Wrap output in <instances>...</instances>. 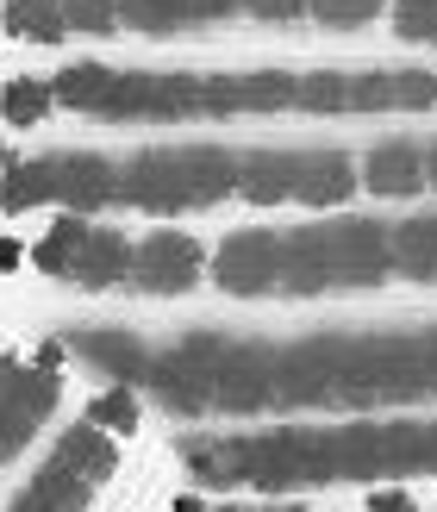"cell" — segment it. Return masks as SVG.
Listing matches in <instances>:
<instances>
[{
  "label": "cell",
  "instance_id": "6da1fadb",
  "mask_svg": "<svg viewBox=\"0 0 437 512\" xmlns=\"http://www.w3.org/2000/svg\"><path fill=\"white\" fill-rule=\"evenodd\" d=\"M225 194H238V150L225 144L138 150L119 163V200L138 213H194Z\"/></svg>",
  "mask_w": 437,
  "mask_h": 512
},
{
  "label": "cell",
  "instance_id": "7a4b0ae2",
  "mask_svg": "<svg viewBox=\"0 0 437 512\" xmlns=\"http://www.w3.org/2000/svg\"><path fill=\"white\" fill-rule=\"evenodd\" d=\"M419 394H431L425 388V363H419V338H400V331L350 338V363H344V388H338L344 413L406 406V400H419Z\"/></svg>",
  "mask_w": 437,
  "mask_h": 512
},
{
  "label": "cell",
  "instance_id": "3957f363",
  "mask_svg": "<svg viewBox=\"0 0 437 512\" xmlns=\"http://www.w3.org/2000/svg\"><path fill=\"white\" fill-rule=\"evenodd\" d=\"M344 363H350V338H338V331L275 350V400L281 406H338Z\"/></svg>",
  "mask_w": 437,
  "mask_h": 512
},
{
  "label": "cell",
  "instance_id": "277c9868",
  "mask_svg": "<svg viewBox=\"0 0 437 512\" xmlns=\"http://www.w3.org/2000/svg\"><path fill=\"white\" fill-rule=\"evenodd\" d=\"M313 244H319V263H325L331 288H375V281H388V269H394L388 225H375V219L313 225Z\"/></svg>",
  "mask_w": 437,
  "mask_h": 512
},
{
  "label": "cell",
  "instance_id": "5b68a950",
  "mask_svg": "<svg viewBox=\"0 0 437 512\" xmlns=\"http://www.w3.org/2000/svg\"><path fill=\"white\" fill-rule=\"evenodd\" d=\"M57 406V375L50 363H0V463L32 444V431Z\"/></svg>",
  "mask_w": 437,
  "mask_h": 512
},
{
  "label": "cell",
  "instance_id": "8992f818",
  "mask_svg": "<svg viewBox=\"0 0 437 512\" xmlns=\"http://www.w3.org/2000/svg\"><path fill=\"white\" fill-rule=\"evenodd\" d=\"M213 413H263L275 400V350L219 338L213 350Z\"/></svg>",
  "mask_w": 437,
  "mask_h": 512
},
{
  "label": "cell",
  "instance_id": "52a82bcc",
  "mask_svg": "<svg viewBox=\"0 0 437 512\" xmlns=\"http://www.w3.org/2000/svg\"><path fill=\"white\" fill-rule=\"evenodd\" d=\"M207 275V250H200L188 232H150L132 250V288L138 294H188L194 281Z\"/></svg>",
  "mask_w": 437,
  "mask_h": 512
},
{
  "label": "cell",
  "instance_id": "ba28073f",
  "mask_svg": "<svg viewBox=\"0 0 437 512\" xmlns=\"http://www.w3.org/2000/svg\"><path fill=\"white\" fill-rule=\"evenodd\" d=\"M107 200H119V163L94 157V150H57L50 157V207L100 213Z\"/></svg>",
  "mask_w": 437,
  "mask_h": 512
},
{
  "label": "cell",
  "instance_id": "9c48e42d",
  "mask_svg": "<svg viewBox=\"0 0 437 512\" xmlns=\"http://www.w3.org/2000/svg\"><path fill=\"white\" fill-rule=\"evenodd\" d=\"M213 281L225 294H269L281 288V238L275 232H238L225 238L219 256H213Z\"/></svg>",
  "mask_w": 437,
  "mask_h": 512
},
{
  "label": "cell",
  "instance_id": "30bf717a",
  "mask_svg": "<svg viewBox=\"0 0 437 512\" xmlns=\"http://www.w3.org/2000/svg\"><path fill=\"white\" fill-rule=\"evenodd\" d=\"M356 163L344 157V150H300L294 157V200L300 207H344V200L356 194Z\"/></svg>",
  "mask_w": 437,
  "mask_h": 512
},
{
  "label": "cell",
  "instance_id": "8fae6325",
  "mask_svg": "<svg viewBox=\"0 0 437 512\" xmlns=\"http://www.w3.org/2000/svg\"><path fill=\"white\" fill-rule=\"evenodd\" d=\"M132 238L125 232H107V225H88V238H82V256H75V269L69 281L75 288H113V281L132 275Z\"/></svg>",
  "mask_w": 437,
  "mask_h": 512
},
{
  "label": "cell",
  "instance_id": "7c38bea8",
  "mask_svg": "<svg viewBox=\"0 0 437 512\" xmlns=\"http://www.w3.org/2000/svg\"><path fill=\"white\" fill-rule=\"evenodd\" d=\"M363 182H369V194H388V200L419 194V182H425V150H419V144H406V138L375 144V150H369V163H363Z\"/></svg>",
  "mask_w": 437,
  "mask_h": 512
},
{
  "label": "cell",
  "instance_id": "4fadbf2b",
  "mask_svg": "<svg viewBox=\"0 0 437 512\" xmlns=\"http://www.w3.org/2000/svg\"><path fill=\"white\" fill-rule=\"evenodd\" d=\"M294 157L300 150H244L238 157V194L250 207H281V200H294Z\"/></svg>",
  "mask_w": 437,
  "mask_h": 512
},
{
  "label": "cell",
  "instance_id": "5bb4252c",
  "mask_svg": "<svg viewBox=\"0 0 437 512\" xmlns=\"http://www.w3.org/2000/svg\"><path fill=\"white\" fill-rule=\"evenodd\" d=\"M75 350H82L100 375H113V381H144V375H150V350L132 338V331H119V325L82 331V338H75Z\"/></svg>",
  "mask_w": 437,
  "mask_h": 512
},
{
  "label": "cell",
  "instance_id": "9a60e30c",
  "mask_svg": "<svg viewBox=\"0 0 437 512\" xmlns=\"http://www.w3.org/2000/svg\"><path fill=\"white\" fill-rule=\"evenodd\" d=\"M50 463H63L69 475H82L88 488H100V481L119 469V444H113V431H100V425H69L63 444L50 450Z\"/></svg>",
  "mask_w": 437,
  "mask_h": 512
},
{
  "label": "cell",
  "instance_id": "2e32d148",
  "mask_svg": "<svg viewBox=\"0 0 437 512\" xmlns=\"http://www.w3.org/2000/svg\"><path fill=\"white\" fill-rule=\"evenodd\" d=\"M88 494H94V488H88L82 475H69L63 463H44L32 481H25V494H19L7 512H82Z\"/></svg>",
  "mask_w": 437,
  "mask_h": 512
},
{
  "label": "cell",
  "instance_id": "e0dca14e",
  "mask_svg": "<svg viewBox=\"0 0 437 512\" xmlns=\"http://www.w3.org/2000/svg\"><path fill=\"white\" fill-rule=\"evenodd\" d=\"M388 250H394V269L413 275V281H437V213H419V219H400L388 232Z\"/></svg>",
  "mask_w": 437,
  "mask_h": 512
},
{
  "label": "cell",
  "instance_id": "ac0fdd59",
  "mask_svg": "<svg viewBox=\"0 0 437 512\" xmlns=\"http://www.w3.org/2000/svg\"><path fill=\"white\" fill-rule=\"evenodd\" d=\"M388 475H437V425H381Z\"/></svg>",
  "mask_w": 437,
  "mask_h": 512
},
{
  "label": "cell",
  "instance_id": "d6986e66",
  "mask_svg": "<svg viewBox=\"0 0 437 512\" xmlns=\"http://www.w3.org/2000/svg\"><path fill=\"white\" fill-rule=\"evenodd\" d=\"M331 438H338V481H344V475H356V481H369V475H388L381 425H338Z\"/></svg>",
  "mask_w": 437,
  "mask_h": 512
},
{
  "label": "cell",
  "instance_id": "ffe728a7",
  "mask_svg": "<svg viewBox=\"0 0 437 512\" xmlns=\"http://www.w3.org/2000/svg\"><path fill=\"white\" fill-rule=\"evenodd\" d=\"M182 463L200 488H238V438H194Z\"/></svg>",
  "mask_w": 437,
  "mask_h": 512
},
{
  "label": "cell",
  "instance_id": "44dd1931",
  "mask_svg": "<svg viewBox=\"0 0 437 512\" xmlns=\"http://www.w3.org/2000/svg\"><path fill=\"white\" fill-rule=\"evenodd\" d=\"M7 32L25 44H57L69 32L63 0H7Z\"/></svg>",
  "mask_w": 437,
  "mask_h": 512
},
{
  "label": "cell",
  "instance_id": "7402d4cb",
  "mask_svg": "<svg viewBox=\"0 0 437 512\" xmlns=\"http://www.w3.org/2000/svg\"><path fill=\"white\" fill-rule=\"evenodd\" d=\"M238 82V113H281L294 107V82L300 75L288 69H250V75H231Z\"/></svg>",
  "mask_w": 437,
  "mask_h": 512
},
{
  "label": "cell",
  "instance_id": "603a6c76",
  "mask_svg": "<svg viewBox=\"0 0 437 512\" xmlns=\"http://www.w3.org/2000/svg\"><path fill=\"white\" fill-rule=\"evenodd\" d=\"M50 88H57L63 107H75V113H100V100H107V88H113V69H107V63H69Z\"/></svg>",
  "mask_w": 437,
  "mask_h": 512
},
{
  "label": "cell",
  "instance_id": "cb8c5ba5",
  "mask_svg": "<svg viewBox=\"0 0 437 512\" xmlns=\"http://www.w3.org/2000/svg\"><path fill=\"white\" fill-rule=\"evenodd\" d=\"M82 238H88V225L82 219H57L50 232L32 244V263L44 269V275H57V281H69V269H75V256H82Z\"/></svg>",
  "mask_w": 437,
  "mask_h": 512
},
{
  "label": "cell",
  "instance_id": "d4e9b609",
  "mask_svg": "<svg viewBox=\"0 0 437 512\" xmlns=\"http://www.w3.org/2000/svg\"><path fill=\"white\" fill-rule=\"evenodd\" d=\"M50 107H57V88L38 82V75H13V82L0 88V119L7 125H38Z\"/></svg>",
  "mask_w": 437,
  "mask_h": 512
},
{
  "label": "cell",
  "instance_id": "484cf974",
  "mask_svg": "<svg viewBox=\"0 0 437 512\" xmlns=\"http://www.w3.org/2000/svg\"><path fill=\"white\" fill-rule=\"evenodd\" d=\"M344 94H350L344 69H313V75L294 82V107L300 113H344Z\"/></svg>",
  "mask_w": 437,
  "mask_h": 512
},
{
  "label": "cell",
  "instance_id": "4316f807",
  "mask_svg": "<svg viewBox=\"0 0 437 512\" xmlns=\"http://www.w3.org/2000/svg\"><path fill=\"white\" fill-rule=\"evenodd\" d=\"M119 19L132 25V32H150V38H163V32H188L182 0H119Z\"/></svg>",
  "mask_w": 437,
  "mask_h": 512
},
{
  "label": "cell",
  "instance_id": "83f0119b",
  "mask_svg": "<svg viewBox=\"0 0 437 512\" xmlns=\"http://www.w3.org/2000/svg\"><path fill=\"white\" fill-rule=\"evenodd\" d=\"M344 113H394V69H356Z\"/></svg>",
  "mask_w": 437,
  "mask_h": 512
},
{
  "label": "cell",
  "instance_id": "f1b7e54d",
  "mask_svg": "<svg viewBox=\"0 0 437 512\" xmlns=\"http://www.w3.org/2000/svg\"><path fill=\"white\" fill-rule=\"evenodd\" d=\"M88 425H100V431H113V438H125V431L138 425V394H132V381H113V388L88 406Z\"/></svg>",
  "mask_w": 437,
  "mask_h": 512
},
{
  "label": "cell",
  "instance_id": "f546056e",
  "mask_svg": "<svg viewBox=\"0 0 437 512\" xmlns=\"http://www.w3.org/2000/svg\"><path fill=\"white\" fill-rule=\"evenodd\" d=\"M388 0H306V13H313L319 25H331V32H350V25H369Z\"/></svg>",
  "mask_w": 437,
  "mask_h": 512
},
{
  "label": "cell",
  "instance_id": "4dcf8cb0",
  "mask_svg": "<svg viewBox=\"0 0 437 512\" xmlns=\"http://www.w3.org/2000/svg\"><path fill=\"white\" fill-rule=\"evenodd\" d=\"M437 107V75L394 69V113H431Z\"/></svg>",
  "mask_w": 437,
  "mask_h": 512
},
{
  "label": "cell",
  "instance_id": "1f68e13d",
  "mask_svg": "<svg viewBox=\"0 0 437 512\" xmlns=\"http://www.w3.org/2000/svg\"><path fill=\"white\" fill-rule=\"evenodd\" d=\"M394 32L406 44H437V0H394Z\"/></svg>",
  "mask_w": 437,
  "mask_h": 512
},
{
  "label": "cell",
  "instance_id": "d6a6232c",
  "mask_svg": "<svg viewBox=\"0 0 437 512\" xmlns=\"http://www.w3.org/2000/svg\"><path fill=\"white\" fill-rule=\"evenodd\" d=\"M63 13H69V32H113L119 25V0H63Z\"/></svg>",
  "mask_w": 437,
  "mask_h": 512
},
{
  "label": "cell",
  "instance_id": "836d02e7",
  "mask_svg": "<svg viewBox=\"0 0 437 512\" xmlns=\"http://www.w3.org/2000/svg\"><path fill=\"white\" fill-rule=\"evenodd\" d=\"M244 13L263 19V25H288V19L306 13V0H244Z\"/></svg>",
  "mask_w": 437,
  "mask_h": 512
},
{
  "label": "cell",
  "instance_id": "e575fe53",
  "mask_svg": "<svg viewBox=\"0 0 437 512\" xmlns=\"http://www.w3.org/2000/svg\"><path fill=\"white\" fill-rule=\"evenodd\" d=\"M244 0H182V13H188V25H219V19H231Z\"/></svg>",
  "mask_w": 437,
  "mask_h": 512
},
{
  "label": "cell",
  "instance_id": "d590c367",
  "mask_svg": "<svg viewBox=\"0 0 437 512\" xmlns=\"http://www.w3.org/2000/svg\"><path fill=\"white\" fill-rule=\"evenodd\" d=\"M369 512H419V506H413V494H400V488H375Z\"/></svg>",
  "mask_w": 437,
  "mask_h": 512
},
{
  "label": "cell",
  "instance_id": "8d00e7d4",
  "mask_svg": "<svg viewBox=\"0 0 437 512\" xmlns=\"http://www.w3.org/2000/svg\"><path fill=\"white\" fill-rule=\"evenodd\" d=\"M419 363H425V388L437 394V325L419 331Z\"/></svg>",
  "mask_w": 437,
  "mask_h": 512
},
{
  "label": "cell",
  "instance_id": "74e56055",
  "mask_svg": "<svg viewBox=\"0 0 437 512\" xmlns=\"http://www.w3.org/2000/svg\"><path fill=\"white\" fill-rule=\"evenodd\" d=\"M19 256H25L19 238H0V269H19Z\"/></svg>",
  "mask_w": 437,
  "mask_h": 512
},
{
  "label": "cell",
  "instance_id": "f35d334b",
  "mask_svg": "<svg viewBox=\"0 0 437 512\" xmlns=\"http://www.w3.org/2000/svg\"><path fill=\"white\" fill-rule=\"evenodd\" d=\"M425 182L437 188V144H425Z\"/></svg>",
  "mask_w": 437,
  "mask_h": 512
}]
</instances>
